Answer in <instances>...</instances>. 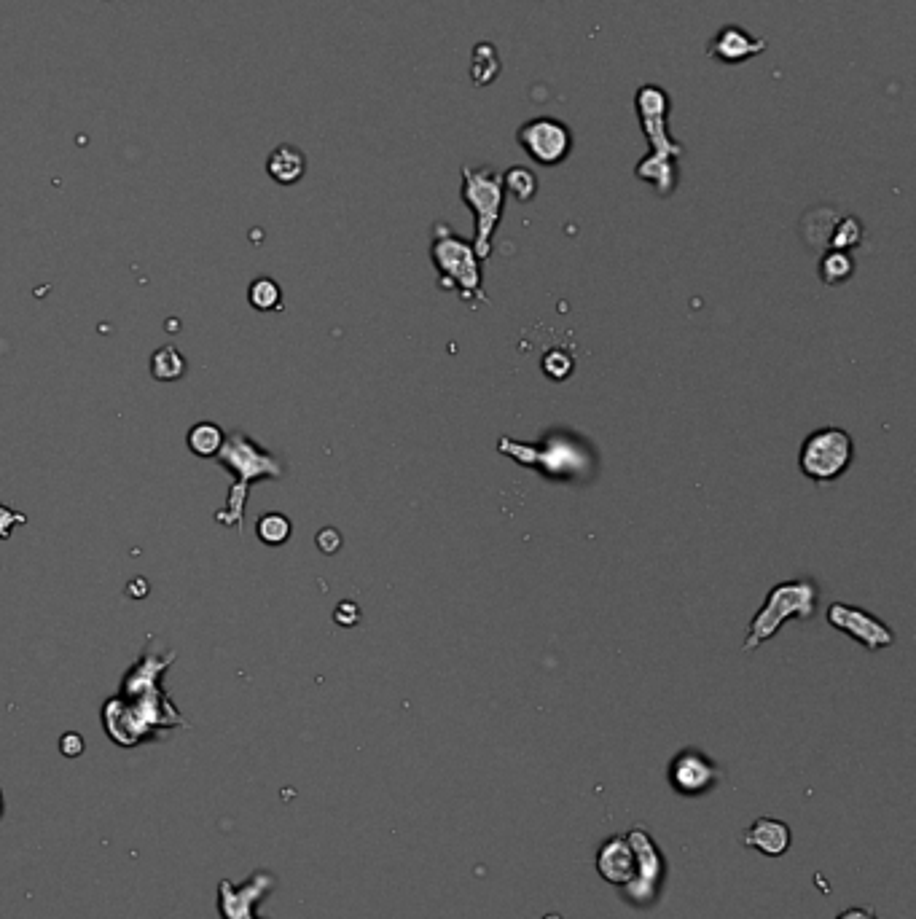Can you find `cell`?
<instances>
[{
  "mask_svg": "<svg viewBox=\"0 0 916 919\" xmlns=\"http://www.w3.org/2000/svg\"><path fill=\"white\" fill-rule=\"evenodd\" d=\"M634 111L643 124V132L651 143V154L634 167L640 181L651 183L659 197H669L677 189V159L683 156V143H677L667 129L669 97L656 84H643L634 95Z\"/></svg>",
  "mask_w": 916,
  "mask_h": 919,
  "instance_id": "obj_1",
  "label": "cell"
},
{
  "mask_svg": "<svg viewBox=\"0 0 916 919\" xmlns=\"http://www.w3.org/2000/svg\"><path fill=\"white\" fill-rule=\"evenodd\" d=\"M817 602H820V586H817L814 578H790V581L771 586L763 605L755 610V616L750 619L742 651L753 653L755 648L769 643L771 637L780 632L785 621L812 619L814 610H817Z\"/></svg>",
  "mask_w": 916,
  "mask_h": 919,
  "instance_id": "obj_2",
  "label": "cell"
},
{
  "mask_svg": "<svg viewBox=\"0 0 916 919\" xmlns=\"http://www.w3.org/2000/svg\"><path fill=\"white\" fill-rule=\"evenodd\" d=\"M430 261L438 272V288L441 291H457L460 299L471 307H479L481 301H489L487 293H484L479 256L473 253L471 242L463 240L449 224L433 226Z\"/></svg>",
  "mask_w": 916,
  "mask_h": 919,
  "instance_id": "obj_3",
  "label": "cell"
},
{
  "mask_svg": "<svg viewBox=\"0 0 916 919\" xmlns=\"http://www.w3.org/2000/svg\"><path fill=\"white\" fill-rule=\"evenodd\" d=\"M497 452L508 455L514 463L535 468L546 479H583L591 473L589 447L573 436H548L543 444H524V441L500 439Z\"/></svg>",
  "mask_w": 916,
  "mask_h": 919,
  "instance_id": "obj_4",
  "label": "cell"
},
{
  "mask_svg": "<svg viewBox=\"0 0 916 919\" xmlns=\"http://www.w3.org/2000/svg\"><path fill=\"white\" fill-rule=\"evenodd\" d=\"M463 205L471 207L476 234H473V253L479 261L492 256V240H495L500 221H503V207H506V189H503V172L495 167H463V189H460Z\"/></svg>",
  "mask_w": 916,
  "mask_h": 919,
  "instance_id": "obj_5",
  "label": "cell"
},
{
  "mask_svg": "<svg viewBox=\"0 0 916 919\" xmlns=\"http://www.w3.org/2000/svg\"><path fill=\"white\" fill-rule=\"evenodd\" d=\"M855 441L844 428H820L809 433L798 452V468L814 484H833L852 468Z\"/></svg>",
  "mask_w": 916,
  "mask_h": 919,
  "instance_id": "obj_6",
  "label": "cell"
},
{
  "mask_svg": "<svg viewBox=\"0 0 916 919\" xmlns=\"http://www.w3.org/2000/svg\"><path fill=\"white\" fill-rule=\"evenodd\" d=\"M516 140L524 148V154L540 167H557L573 154L575 146L570 127L554 116H535V119L524 121L516 132Z\"/></svg>",
  "mask_w": 916,
  "mask_h": 919,
  "instance_id": "obj_7",
  "label": "cell"
},
{
  "mask_svg": "<svg viewBox=\"0 0 916 919\" xmlns=\"http://www.w3.org/2000/svg\"><path fill=\"white\" fill-rule=\"evenodd\" d=\"M626 839L632 844L634 858H637L634 879L624 887L626 901L634 903V906H648L659 895L661 879H664V858H661V850L645 828H632Z\"/></svg>",
  "mask_w": 916,
  "mask_h": 919,
  "instance_id": "obj_8",
  "label": "cell"
},
{
  "mask_svg": "<svg viewBox=\"0 0 916 919\" xmlns=\"http://www.w3.org/2000/svg\"><path fill=\"white\" fill-rule=\"evenodd\" d=\"M825 621L833 629H839L841 635L857 640L868 651H884V648H890L895 643V632L882 619H876L874 613L857 608V605L831 602V608L825 613Z\"/></svg>",
  "mask_w": 916,
  "mask_h": 919,
  "instance_id": "obj_9",
  "label": "cell"
},
{
  "mask_svg": "<svg viewBox=\"0 0 916 919\" xmlns=\"http://www.w3.org/2000/svg\"><path fill=\"white\" fill-rule=\"evenodd\" d=\"M720 780V766L696 748L680 750L669 764V785L680 796H704Z\"/></svg>",
  "mask_w": 916,
  "mask_h": 919,
  "instance_id": "obj_10",
  "label": "cell"
},
{
  "mask_svg": "<svg viewBox=\"0 0 916 919\" xmlns=\"http://www.w3.org/2000/svg\"><path fill=\"white\" fill-rule=\"evenodd\" d=\"M763 52H766V41L739 25H728L718 30L712 35L710 46H707V54L712 60L723 62V65H742V62L753 60Z\"/></svg>",
  "mask_w": 916,
  "mask_h": 919,
  "instance_id": "obj_11",
  "label": "cell"
},
{
  "mask_svg": "<svg viewBox=\"0 0 916 919\" xmlns=\"http://www.w3.org/2000/svg\"><path fill=\"white\" fill-rule=\"evenodd\" d=\"M597 871L608 885L626 887L634 879L637 858H634L632 844L626 836H608L597 852Z\"/></svg>",
  "mask_w": 916,
  "mask_h": 919,
  "instance_id": "obj_12",
  "label": "cell"
},
{
  "mask_svg": "<svg viewBox=\"0 0 916 919\" xmlns=\"http://www.w3.org/2000/svg\"><path fill=\"white\" fill-rule=\"evenodd\" d=\"M745 844L763 852V855L780 858L782 852H788L790 847L788 823H782L777 817H758L745 831Z\"/></svg>",
  "mask_w": 916,
  "mask_h": 919,
  "instance_id": "obj_13",
  "label": "cell"
},
{
  "mask_svg": "<svg viewBox=\"0 0 916 919\" xmlns=\"http://www.w3.org/2000/svg\"><path fill=\"white\" fill-rule=\"evenodd\" d=\"M266 172H269L277 183L291 186V183H299L301 178H304V172H307V159H304V154H301L299 148L280 146L274 148L272 154H269V159H266Z\"/></svg>",
  "mask_w": 916,
  "mask_h": 919,
  "instance_id": "obj_14",
  "label": "cell"
},
{
  "mask_svg": "<svg viewBox=\"0 0 916 919\" xmlns=\"http://www.w3.org/2000/svg\"><path fill=\"white\" fill-rule=\"evenodd\" d=\"M500 54L497 46L492 41H479L473 46L471 65H468V76H471L473 86H489L495 84V78L500 76Z\"/></svg>",
  "mask_w": 916,
  "mask_h": 919,
  "instance_id": "obj_15",
  "label": "cell"
},
{
  "mask_svg": "<svg viewBox=\"0 0 916 919\" xmlns=\"http://www.w3.org/2000/svg\"><path fill=\"white\" fill-rule=\"evenodd\" d=\"M269 887H274V879L269 877V874H256V877H253V882H250V885H245L240 890V903H234L232 898H226V895H223V901H221V911H223V917L226 919H250V906H253V903H258L256 898H261V895H264V890H269Z\"/></svg>",
  "mask_w": 916,
  "mask_h": 919,
  "instance_id": "obj_16",
  "label": "cell"
},
{
  "mask_svg": "<svg viewBox=\"0 0 916 919\" xmlns=\"http://www.w3.org/2000/svg\"><path fill=\"white\" fill-rule=\"evenodd\" d=\"M820 280L825 285H841L847 283L849 277L855 275V258L849 256L847 250H825L820 258Z\"/></svg>",
  "mask_w": 916,
  "mask_h": 919,
  "instance_id": "obj_17",
  "label": "cell"
},
{
  "mask_svg": "<svg viewBox=\"0 0 916 919\" xmlns=\"http://www.w3.org/2000/svg\"><path fill=\"white\" fill-rule=\"evenodd\" d=\"M503 189L506 194L516 199V202H532L535 194H538V175L530 170V167H524V164H516L508 172H503Z\"/></svg>",
  "mask_w": 916,
  "mask_h": 919,
  "instance_id": "obj_18",
  "label": "cell"
},
{
  "mask_svg": "<svg viewBox=\"0 0 916 919\" xmlns=\"http://www.w3.org/2000/svg\"><path fill=\"white\" fill-rule=\"evenodd\" d=\"M863 237H865V229H863V224H860V218H855V215H844V218H839V221L833 224L831 237H828V248L847 250L849 253V250H855L863 245Z\"/></svg>",
  "mask_w": 916,
  "mask_h": 919,
  "instance_id": "obj_19",
  "label": "cell"
},
{
  "mask_svg": "<svg viewBox=\"0 0 916 919\" xmlns=\"http://www.w3.org/2000/svg\"><path fill=\"white\" fill-rule=\"evenodd\" d=\"M223 444V430L213 422H199L189 430V447L194 455L199 457H213L218 455V449Z\"/></svg>",
  "mask_w": 916,
  "mask_h": 919,
  "instance_id": "obj_20",
  "label": "cell"
},
{
  "mask_svg": "<svg viewBox=\"0 0 916 919\" xmlns=\"http://www.w3.org/2000/svg\"><path fill=\"white\" fill-rule=\"evenodd\" d=\"M248 299L256 310L274 312L280 310V304H283V291H280V285L274 283L272 277H258V280L250 283Z\"/></svg>",
  "mask_w": 916,
  "mask_h": 919,
  "instance_id": "obj_21",
  "label": "cell"
},
{
  "mask_svg": "<svg viewBox=\"0 0 916 919\" xmlns=\"http://www.w3.org/2000/svg\"><path fill=\"white\" fill-rule=\"evenodd\" d=\"M291 530L293 524L285 514H264L256 524L258 538H261V543H266V546H283V543L291 538Z\"/></svg>",
  "mask_w": 916,
  "mask_h": 919,
  "instance_id": "obj_22",
  "label": "cell"
},
{
  "mask_svg": "<svg viewBox=\"0 0 916 919\" xmlns=\"http://www.w3.org/2000/svg\"><path fill=\"white\" fill-rule=\"evenodd\" d=\"M186 371V358L175 350V347H162L159 353L151 358V374L159 382H172V379L183 377Z\"/></svg>",
  "mask_w": 916,
  "mask_h": 919,
  "instance_id": "obj_23",
  "label": "cell"
},
{
  "mask_svg": "<svg viewBox=\"0 0 916 919\" xmlns=\"http://www.w3.org/2000/svg\"><path fill=\"white\" fill-rule=\"evenodd\" d=\"M540 366H543V374H546L548 379H554V382H565V379L575 371V358L567 353V350H548V353L543 355Z\"/></svg>",
  "mask_w": 916,
  "mask_h": 919,
  "instance_id": "obj_24",
  "label": "cell"
},
{
  "mask_svg": "<svg viewBox=\"0 0 916 919\" xmlns=\"http://www.w3.org/2000/svg\"><path fill=\"white\" fill-rule=\"evenodd\" d=\"M334 621L339 624V627H347V629L355 627V624H360V608L350 600L339 602L334 610Z\"/></svg>",
  "mask_w": 916,
  "mask_h": 919,
  "instance_id": "obj_25",
  "label": "cell"
},
{
  "mask_svg": "<svg viewBox=\"0 0 916 919\" xmlns=\"http://www.w3.org/2000/svg\"><path fill=\"white\" fill-rule=\"evenodd\" d=\"M317 549L323 551V554H336V551L342 549V535L336 533L334 527L320 530V533H317Z\"/></svg>",
  "mask_w": 916,
  "mask_h": 919,
  "instance_id": "obj_26",
  "label": "cell"
},
{
  "mask_svg": "<svg viewBox=\"0 0 916 919\" xmlns=\"http://www.w3.org/2000/svg\"><path fill=\"white\" fill-rule=\"evenodd\" d=\"M81 750H84V742H81L78 734H68V737H62V753H65V756H78Z\"/></svg>",
  "mask_w": 916,
  "mask_h": 919,
  "instance_id": "obj_27",
  "label": "cell"
},
{
  "mask_svg": "<svg viewBox=\"0 0 916 919\" xmlns=\"http://www.w3.org/2000/svg\"><path fill=\"white\" fill-rule=\"evenodd\" d=\"M836 919H876V914L871 909H865V906H852V909H844Z\"/></svg>",
  "mask_w": 916,
  "mask_h": 919,
  "instance_id": "obj_28",
  "label": "cell"
}]
</instances>
